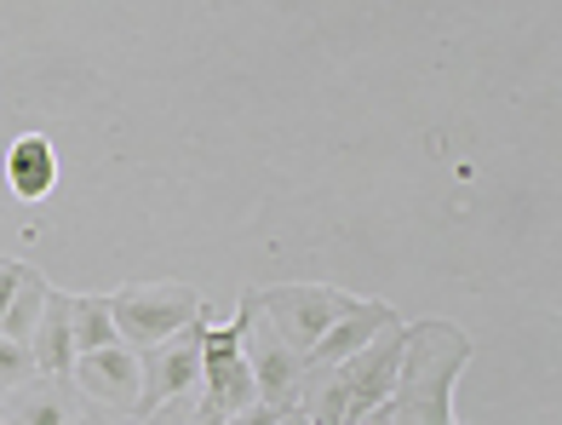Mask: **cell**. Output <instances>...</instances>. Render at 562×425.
I'll use <instances>...</instances> for the list:
<instances>
[{
	"label": "cell",
	"instance_id": "6da1fadb",
	"mask_svg": "<svg viewBox=\"0 0 562 425\" xmlns=\"http://www.w3.org/2000/svg\"><path fill=\"white\" fill-rule=\"evenodd\" d=\"M471 334L453 322H407L402 334V368L391 391V425H459L453 420V385L471 362Z\"/></svg>",
	"mask_w": 562,
	"mask_h": 425
},
{
	"label": "cell",
	"instance_id": "7a4b0ae2",
	"mask_svg": "<svg viewBox=\"0 0 562 425\" xmlns=\"http://www.w3.org/2000/svg\"><path fill=\"white\" fill-rule=\"evenodd\" d=\"M201 311H207V299H201L190 282H126V288L110 293L115 339L133 345V351H149L156 339L178 334Z\"/></svg>",
	"mask_w": 562,
	"mask_h": 425
},
{
	"label": "cell",
	"instance_id": "3957f363",
	"mask_svg": "<svg viewBox=\"0 0 562 425\" xmlns=\"http://www.w3.org/2000/svg\"><path fill=\"white\" fill-rule=\"evenodd\" d=\"M252 293H259L265 322L293 345L299 357L311 351V345H316V339H322V334L356 305V293L327 288V282H276V288H252Z\"/></svg>",
	"mask_w": 562,
	"mask_h": 425
},
{
	"label": "cell",
	"instance_id": "277c9868",
	"mask_svg": "<svg viewBox=\"0 0 562 425\" xmlns=\"http://www.w3.org/2000/svg\"><path fill=\"white\" fill-rule=\"evenodd\" d=\"M236 339H241V357L252 368V391H259V403H270L276 414L293 403L299 391V373H304V357L293 351L288 339H281L265 311H259V293H241V311H236Z\"/></svg>",
	"mask_w": 562,
	"mask_h": 425
},
{
	"label": "cell",
	"instance_id": "5b68a950",
	"mask_svg": "<svg viewBox=\"0 0 562 425\" xmlns=\"http://www.w3.org/2000/svg\"><path fill=\"white\" fill-rule=\"evenodd\" d=\"M402 334H407V322H385L362 351H350L339 362V385H345V425L356 420H368L391 403V391H396V368H402Z\"/></svg>",
	"mask_w": 562,
	"mask_h": 425
},
{
	"label": "cell",
	"instance_id": "8992f818",
	"mask_svg": "<svg viewBox=\"0 0 562 425\" xmlns=\"http://www.w3.org/2000/svg\"><path fill=\"white\" fill-rule=\"evenodd\" d=\"M201 334H207V311L195 322H184L178 334L156 339L149 351H138L144 362V391H138V414H156L161 403L201 391Z\"/></svg>",
	"mask_w": 562,
	"mask_h": 425
},
{
	"label": "cell",
	"instance_id": "52a82bcc",
	"mask_svg": "<svg viewBox=\"0 0 562 425\" xmlns=\"http://www.w3.org/2000/svg\"><path fill=\"white\" fill-rule=\"evenodd\" d=\"M69 385L98 409H115V414H133L138 420V391H144V362L133 345H104V351H81L69 368Z\"/></svg>",
	"mask_w": 562,
	"mask_h": 425
},
{
	"label": "cell",
	"instance_id": "ba28073f",
	"mask_svg": "<svg viewBox=\"0 0 562 425\" xmlns=\"http://www.w3.org/2000/svg\"><path fill=\"white\" fill-rule=\"evenodd\" d=\"M201 396L218 409V414H236L247 403H259V391H252V368L241 357V339H236V322H224V328L201 334Z\"/></svg>",
	"mask_w": 562,
	"mask_h": 425
},
{
	"label": "cell",
	"instance_id": "9c48e42d",
	"mask_svg": "<svg viewBox=\"0 0 562 425\" xmlns=\"http://www.w3.org/2000/svg\"><path fill=\"white\" fill-rule=\"evenodd\" d=\"M385 322H396V305L391 299H356V305L327 328L311 351H304V368H339L350 351H362V345L385 328Z\"/></svg>",
	"mask_w": 562,
	"mask_h": 425
},
{
	"label": "cell",
	"instance_id": "30bf717a",
	"mask_svg": "<svg viewBox=\"0 0 562 425\" xmlns=\"http://www.w3.org/2000/svg\"><path fill=\"white\" fill-rule=\"evenodd\" d=\"M7 184H12L18 202L41 208L46 195L58 190V149H53V138L46 133H18L12 149H7Z\"/></svg>",
	"mask_w": 562,
	"mask_h": 425
},
{
	"label": "cell",
	"instance_id": "8fae6325",
	"mask_svg": "<svg viewBox=\"0 0 562 425\" xmlns=\"http://www.w3.org/2000/svg\"><path fill=\"white\" fill-rule=\"evenodd\" d=\"M0 403H7V420L12 425H75V403H81V391L69 380H23L12 391H0Z\"/></svg>",
	"mask_w": 562,
	"mask_h": 425
},
{
	"label": "cell",
	"instance_id": "7c38bea8",
	"mask_svg": "<svg viewBox=\"0 0 562 425\" xmlns=\"http://www.w3.org/2000/svg\"><path fill=\"white\" fill-rule=\"evenodd\" d=\"M30 357H35V373H46V380H69V368H75V328H69V293L64 288H46Z\"/></svg>",
	"mask_w": 562,
	"mask_h": 425
},
{
	"label": "cell",
	"instance_id": "4fadbf2b",
	"mask_svg": "<svg viewBox=\"0 0 562 425\" xmlns=\"http://www.w3.org/2000/svg\"><path fill=\"white\" fill-rule=\"evenodd\" d=\"M69 328H75V357H81V351H104V345H115L110 293H69Z\"/></svg>",
	"mask_w": 562,
	"mask_h": 425
},
{
	"label": "cell",
	"instance_id": "5bb4252c",
	"mask_svg": "<svg viewBox=\"0 0 562 425\" xmlns=\"http://www.w3.org/2000/svg\"><path fill=\"white\" fill-rule=\"evenodd\" d=\"M46 282L41 270H30L23 265L18 270V288H12V305H7V316H0V334L7 339H18V345H30L35 339V322H41V305H46Z\"/></svg>",
	"mask_w": 562,
	"mask_h": 425
},
{
	"label": "cell",
	"instance_id": "9a60e30c",
	"mask_svg": "<svg viewBox=\"0 0 562 425\" xmlns=\"http://www.w3.org/2000/svg\"><path fill=\"white\" fill-rule=\"evenodd\" d=\"M23 380H35V357H30V345H18L0 334V391H12Z\"/></svg>",
	"mask_w": 562,
	"mask_h": 425
},
{
	"label": "cell",
	"instance_id": "2e32d148",
	"mask_svg": "<svg viewBox=\"0 0 562 425\" xmlns=\"http://www.w3.org/2000/svg\"><path fill=\"white\" fill-rule=\"evenodd\" d=\"M75 425H138L133 414H115V409H98V403H75Z\"/></svg>",
	"mask_w": 562,
	"mask_h": 425
},
{
	"label": "cell",
	"instance_id": "e0dca14e",
	"mask_svg": "<svg viewBox=\"0 0 562 425\" xmlns=\"http://www.w3.org/2000/svg\"><path fill=\"white\" fill-rule=\"evenodd\" d=\"M201 396V391H195ZM195 396H178V403H161L156 414H138V425H184L190 420V403H195Z\"/></svg>",
	"mask_w": 562,
	"mask_h": 425
},
{
	"label": "cell",
	"instance_id": "ac0fdd59",
	"mask_svg": "<svg viewBox=\"0 0 562 425\" xmlns=\"http://www.w3.org/2000/svg\"><path fill=\"white\" fill-rule=\"evenodd\" d=\"M224 425H276V409L270 403H247L236 414H224Z\"/></svg>",
	"mask_w": 562,
	"mask_h": 425
},
{
	"label": "cell",
	"instance_id": "d6986e66",
	"mask_svg": "<svg viewBox=\"0 0 562 425\" xmlns=\"http://www.w3.org/2000/svg\"><path fill=\"white\" fill-rule=\"evenodd\" d=\"M18 259H0V316H7V305H12V288H18Z\"/></svg>",
	"mask_w": 562,
	"mask_h": 425
},
{
	"label": "cell",
	"instance_id": "ffe728a7",
	"mask_svg": "<svg viewBox=\"0 0 562 425\" xmlns=\"http://www.w3.org/2000/svg\"><path fill=\"white\" fill-rule=\"evenodd\" d=\"M184 425H224V414L207 403V396H195V403H190V420Z\"/></svg>",
	"mask_w": 562,
	"mask_h": 425
},
{
	"label": "cell",
	"instance_id": "44dd1931",
	"mask_svg": "<svg viewBox=\"0 0 562 425\" xmlns=\"http://www.w3.org/2000/svg\"><path fill=\"white\" fill-rule=\"evenodd\" d=\"M276 425H311V414H304L299 403H288V409H281V414H276Z\"/></svg>",
	"mask_w": 562,
	"mask_h": 425
},
{
	"label": "cell",
	"instance_id": "7402d4cb",
	"mask_svg": "<svg viewBox=\"0 0 562 425\" xmlns=\"http://www.w3.org/2000/svg\"><path fill=\"white\" fill-rule=\"evenodd\" d=\"M356 425H391V414L379 409V414H368V420H356Z\"/></svg>",
	"mask_w": 562,
	"mask_h": 425
},
{
	"label": "cell",
	"instance_id": "603a6c76",
	"mask_svg": "<svg viewBox=\"0 0 562 425\" xmlns=\"http://www.w3.org/2000/svg\"><path fill=\"white\" fill-rule=\"evenodd\" d=\"M0 425H12V420H7V403H0Z\"/></svg>",
	"mask_w": 562,
	"mask_h": 425
}]
</instances>
